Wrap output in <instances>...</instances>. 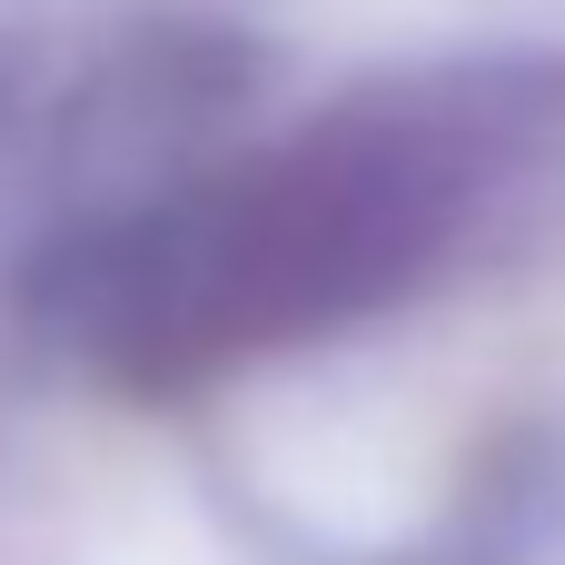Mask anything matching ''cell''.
Segmentation results:
<instances>
[{
  "label": "cell",
  "mask_w": 565,
  "mask_h": 565,
  "mask_svg": "<svg viewBox=\"0 0 565 565\" xmlns=\"http://www.w3.org/2000/svg\"><path fill=\"white\" fill-rule=\"evenodd\" d=\"M417 179L407 169H288L258 189L189 199L179 218L139 228L99 298L89 338L129 377H189L218 367L228 348L288 338L348 298H367L417 228Z\"/></svg>",
  "instance_id": "6da1fadb"
}]
</instances>
